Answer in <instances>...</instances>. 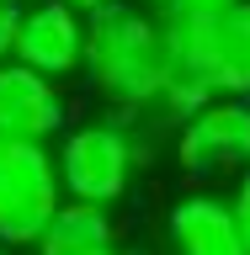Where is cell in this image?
<instances>
[{"label": "cell", "mask_w": 250, "mask_h": 255, "mask_svg": "<svg viewBox=\"0 0 250 255\" xmlns=\"http://www.w3.org/2000/svg\"><path fill=\"white\" fill-rule=\"evenodd\" d=\"M5 154H11V138H5V133H0V165H5Z\"/></svg>", "instance_id": "cell-14"}, {"label": "cell", "mask_w": 250, "mask_h": 255, "mask_svg": "<svg viewBox=\"0 0 250 255\" xmlns=\"http://www.w3.org/2000/svg\"><path fill=\"white\" fill-rule=\"evenodd\" d=\"M165 250L171 255H250L240 239L229 197L192 191L165 207Z\"/></svg>", "instance_id": "cell-8"}, {"label": "cell", "mask_w": 250, "mask_h": 255, "mask_svg": "<svg viewBox=\"0 0 250 255\" xmlns=\"http://www.w3.org/2000/svg\"><path fill=\"white\" fill-rule=\"evenodd\" d=\"M64 202L59 159L48 143L11 138V154L0 165V250H32L48 218Z\"/></svg>", "instance_id": "cell-4"}, {"label": "cell", "mask_w": 250, "mask_h": 255, "mask_svg": "<svg viewBox=\"0 0 250 255\" xmlns=\"http://www.w3.org/2000/svg\"><path fill=\"white\" fill-rule=\"evenodd\" d=\"M69 112H64L59 85L27 64H0V133L21 143H48L53 133H64Z\"/></svg>", "instance_id": "cell-7"}, {"label": "cell", "mask_w": 250, "mask_h": 255, "mask_svg": "<svg viewBox=\"0 0 250 255\" xmlns=\"http://www.w3.org/2000/svg\"><path fill=\"white\" fill-rule=\"evenodd\" d=\"M165 5H187V11H213V5H229V0H165Z\"/></svg>", "instance_id": "cell-12"}, {"label": "cell", "mask_w": 250, "mask_h": 255, "mask_svg": "<svg viewBox=\"0 0 250 255\" xmlns=\"http://www.w3.org/2000/svg\"><path fill=\"white\" fill-rule=\"evenodd\" d=\"M128 5H165V0H128Z\"/></svg>", "instance_id": "cell-15"}, {"label": "cell", "mask_w": 250, "mask_h": 255, "mask_svg": "<svg viewBox=\"0 0 250 255\" xmlns=\"http://www.w3.org/2000/svg\"><path fill=\"white\" fill-rule=\"evenodd\" d=\"M0 255H11V250H0Z\"/></svg>", "instance_id": "cell-18"}, {"label": "cell", "mask_w": 250, "mask_h": 255, "mask_svg": "<svg viewBox=\"0 0 250 255\" xmlns=\"http://www.w3.org/2000/svg\"><path fill=\"white\" fill-rule=\"evenodd\" d=\"M123 255H139V250H123Z\"/></svg>", "instance_id": "cell-17"}, {"label": "cell", "mask_w": 250, "mask_h": 255, "mask_svg": "<svg viewBox=\"0 0 250 255\" xmlns=\"http://www.w3.org/2000/svg\"><path fill=\"white\" fill-rule=\"evenodd\" d=\"M160 27L171 48V85L155 107V123L176 128L213 96H250V0L213 11L165 5Z\"/></svg>", "instance_id": "cell-1"}, {"label": "cell", "mask_w": 250, "mask_h": 255, "mask_svg": "<svg viewBox=\"0 0 250 255\" xmlns=\"http://www.w3.org/2000/svg\"><path fill=\"white\" fill-rule=\"evenodd\" d=\"M32 250H37V255H123V239H117L112 207L64 197L59 213L48 218V229L37 234Z\"/></svg>", "instance_id": "cell-9"}, {"label": "cell", "mask_w": 250, "mask_h": 255, "mask_svg": "<svg viewBox=\"0 0 250 255\" xmlns=\"http://www.w3.org/2000/svg\"><path fill=\"white\" fill-rule=\"evenodd\" d=\"M176 165L192 181H213L250 165V96H213L176 123Z\"/></svg>", "instance_id": "cell-5"}, {"label": "cell", "mask_w": 250, "mask_h": 255, "mask_svg": "<svg viewBox=\"0 0 250 255\" xmlns=\"http://www.w3.org/2000/svg\"><path fill=\"white\" fill-rule=\"evenodd\" d=\"M5 5H27V0H5Z\"/></svg>", "instance_id": "cell-16"}, {"label": "cell", "mask_w": 250, "mask_h": 255, "mask_svg": "<svg viewBox=\"0 0 250 255\" xmlns=\"http://www.w3.org/2000/svg\"><path fill=\"white\" fill-rule=\"evenodd\" d=\"M16 64L64 80L85 64V16L64 0H37L16 21Z\"/></svg>", "instance_id": "cell-6"}, {"label": "cell", "mask_w": 250, "mask_h": 255, "mask_svg": "<svg viewBox=\"0 0 250 255\" xmlns=\"http://www.w3.org/2000/svg\"><path fill=\"white\" fill-rule=\"evenodd\" d=\"M59 181H64V197L75 202H123L133 175H139V138L123 117L112 123H80L64 133L59 143Z\"/></svg>", "instance_id": "cell-3"}, {"label": "cell", "mask_w": 250, "mask_h": 255, "mask_svg": "<svg viewBox=\"0 0 250 255\" xmlns=\"http://www.w3.org/2000/svg\"><path fill=\"white\" fill-rule=\"evenodd\" d=\"M16 21H21V5H5L0 0V64L16 59Z\"/></svg>", "instance_id": "cell-11"}, {"label": "cell", "mask_w": 250, "mask_h": 255, "mask_svg": "<svg viewBox=\"0 0 250 255\" xmlns=\"http://www.w3.org/2000/svg\"><path fill=\"white\" fill-rule=\"evenodd\" d=\"M229 207H235L240 239H245V250H250V165L240 170V181H235V197H229Z\"/></svg>", "instance_id": "cell-10"}, {"label": "cell", "mask_w": 250, "mask_h": 255, "mask_svg": "<svg viewBox=\"0 0 250 255\" xmlns=\"http://www.w3.org/2000/svg\"><path fill=\"white\" fill-rule=\"evenodd\" d=\"M96 96L117 117H155L160 96L171 85V48L165 27L144 5L107 0L85 16V64Z\"/></svg>", "instance_id": "cell-2"}, {"label": "cell", "mask_w": 250, "mask_h": 255, "mask_svg": "<svg viewBox=\"0 0 250 255\" xmlns=\"http://www.w3.org/2000/svg\"><path fill=\"white\" fill-rule=\"evenodd\" d=\"M64 5H75L80 16H91V11H101V5H107V0H64Z\"/></svg>", "instance_id": "cell-13"}]
</instances>
